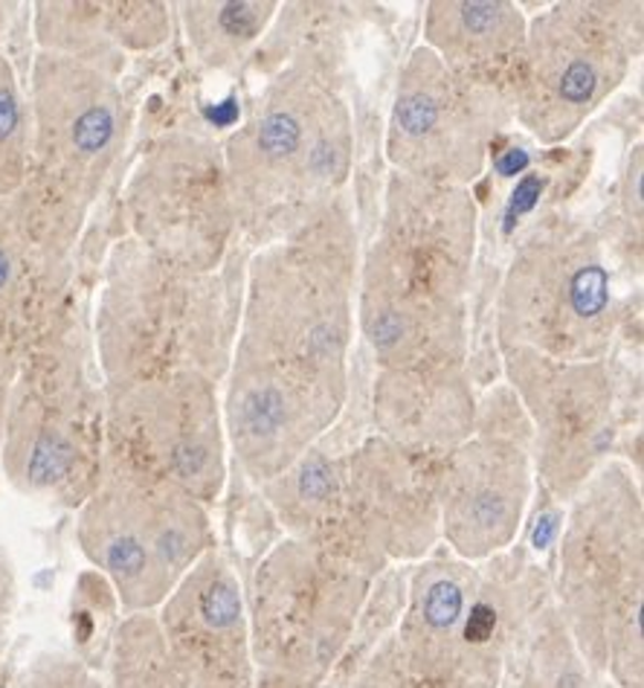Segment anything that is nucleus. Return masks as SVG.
Listing matches in <instances>:
<instances>
[{"label": "nucleus", "mask_w": 644, "mask_h": 688, "mask_svg": "<svg viewBox=\"0 0 644 688\" xmlns=\"http://www.w3.org/2000/svg\"><path fill=\"white\" fill-rule=\"evenodd\" d=\"M221 151L239 239L256 251L342 201L355 169V123L319 55H294Z\"/></svg>", "instance_id": "1"}, {"label": "nucleus", "mask_w": 644, "mask_h": 688, "mask_svg": "<svg viewBox=\"0 0 644 688\" xmlns=\"http://www.w3.org/2000/svg\"><path fill=\"white\" fill-rule=\"evenodd\" d=\"M435 468V459L366 436L349 454L310 447L262 494L287 538L374 581L439 547Z\"/></svg>", "instance_id": "2"}, {"label": "nucleus", "mask_w": 644, "mask_h": 688, "mask_svg": "<svg viewBox=\"0 0 644 688\" xmlns=\"http://www.w3.org/2000/svg\"><path fill=\"white\" fill-rule=\"evenodd\" d=\"M244 265L233 253L215 274H198L131 235L119 239L94 314L102 387L123 390L169 375H201L221 387L239 337Z\"/></svg>", "instance_id": "3"}, {"label": "nucleus", "mask_w": 644, "mask_h": 688, "mask_svg": "<svg viewBox=\"0 0 644 688\" xmlns=\"http://www.w3.org/2000/svg\"><path fill=\"white\" fill-rule=\"evenodd\" d=\"M358 267V230L337 201L247 258L235 343L349 390Z\"/></svg>", "instance_id": "4"}, {"label": "nucleus", "mask_w": 644, "mask_h": 688, "mask_svg": "<svg viewBox=\"0 0 644 688\" xmlns=\"http://www.w3.org/2000/svg\"><path fill=\"white\" fill-rule=\"evenodd\" d=\"M551 602L601 680L644 688V502L621 462H606L569 502Z\"/></svg>", "instance_id": "5"}, {"label": "nucleus", "mask_w": 644, "mask_h": 688, "mask_svg": "<svg viewBox=\"0 0 644 688\" xmlns=\"http://www.w3.org/2000/svg\"><path fill=\"white\" fill-rule=\"evenodd\" d=\"M497 567L430 552L410 570L387 642L421 688H503L514 636L546 599H528L535 584L526 570L505 572L508 558Z\"/></svg>", "instance_id": "6"}, {"label": "nucleus", "mask_w": 644, "mask_h": 688, "mask_svg": "<svg viewBox=\"0 0 644 688\" xmlns=\"http://www.w3.org/2000/svg\"><path fill=\"white\" fill-rule=\"evenodd\" d=\"M102 470L105 387L67 314L18 363L0 436V477L30 500L78 509Z\"/></svg>", "instance_id": "7"}, {"label": "nucleus", "mask_w": 644, "mask_h": 688, "mask_svg": "<svg viewBox=\"0 0 644 688\" xmlns=\"http://www.w3.org/2000/svg\"><path fill=\"white\" fill-rule=\"evenodd\" d=\"M372 593L346 563L285 538L244 590L256 688H326L358 636Z\"/></svg>", "instance_id": "8"}, {"label": "nucleus", "mask_w": 644, "mask_h": 688, "mask_svg": "<svg viewBox=\"0 0 644 688\" xmlns=\"http://www.w3.org/2000/svg\"><path fill=\"white\" fill-rule=\"evenodd\" d=\"M642 3L563 0L528 18L511 73L514 123L543 146L567 142L642 55Z\"/></svg>", "instance_id": "9"}, {"label": "nucleus", "mask_w": 644, "mask_h": 688, "mask_svg": "<svg viewBox=\"0 0 644 688\" xmlns=\"http://www.w3.org/2000/svg\"><path fill=\"white\" fill-rule=\"evenodd\" d=\"M621 303L595 230L549 221L514 251L497 294V346L569 363L604 360Z\"/></svg>", "instance_id": "10"}, {"label": "nucleus", "mask_w": 644, "mask_h": 688, "mask_svg": "<svg viewBox=\"0 0 644 688\" xmlns=\"http://www.w3.org/2000/svg\"><path fill=\"white\" fill-rule=\"evenodd\" d=\"M76 540L125 616L155 613L194 563L215 549L207 506L189 494L105 465L78 506Z\"/></svg>", "instance_id": "11"}, {"label": "nucleus", "mask_w": 644, "mask_h": 688, "mask_svg": "<svg viewBox=\"0 0 644 688\" xmlns=\"http://www.w3.org/2000/svg\"><path fill=\"white\" fill-rule=\"evenodd\" d=\"M511 123V82L451 71L421 44L398 76L387 160L410 178L471 189L485 172L497 134Z\"/></svg>", "instance_id": "12"}, {"label": "nucleus", "mask_w": 644, "mask_h": 688, "mask_svg": "<svg viewBox=\"0 0 644 688\" xmlns=\"http://www.w3.org/2000/svg\"><path fill=\"white\" fill-rule=\"evenodd\" d=\"M535 491L531 427L508 387L476 401L474 436L435 468L439 543L467 563L505 555L517 543Z\"/></svg>", "instance_id": "13"}, {"label": "nucleus", "mask_w": 644, "mask_h": 688, "mask_svg": "<svg viewBox=\"0 0 644 688\" xmlns=\"http://www.w3.org/2000/svg\"><path fill=\"white\" fill-rule=\"evenodd\" d=\"M105 465L171 485L210 509L230 477L218 383L169 375L105 390Z\"/></svg>", "instance_id": "14"}, {"label": "nucleus", "mask_w": 644, "mask_h": 688, "mask_svg": "<svg viewBox=\"0 0 644 688\" xmlns=\"http://www.w3.org/2000/svg\"><path fill=\"white\" fill-rule=\"evenodd\" d=\"M123 212L128 235L171 265L215 274L235 253L224 151L198 134H163L142 151L125 183Z\"/></svg>", "instance_id": "15"}, {"label": "nucleus", "mask_w": 644, "mask_h": 688, "mask_svg": "<svg viewBox=\"0 0 644 688\" xmlns=\"http://www.w3.org/2000/svg\"><path fill=\"white\" fill-rule=\"evenodd\" d=\"M27 105L30 172L91 210L131 134V108L119 78L94 64L39 50L27 82Z\"/></svg>", "instance_id": "16"}, {"label": "nucleus", "mask_w": 644, "mask_h": 688, "mask_svg": "<svg viewBox=\"0 0 644 688\" xmlns=\"http://www.w3.org/2000/svg\"><path fill=\"white\" fill-rule=\"evenodd\" d=\"M508 390L531 427V465L551 500L574 494L610 462L615 445V387L606 360L569 363L503 346Z\"/></svg>", "instance_id": "17"}, {"label": "nucleus", "mask_w": 644, "mask_h": 688, "mask_svg": "<svg viewBox=\"0 0 644 688\" xmlns=\"http://www.w3.org/2000/svg\"><path fill=\"white\" fill-rule=\"evenodd\" d=\"M87 210L39 174L0 198V354L21 363L67 317Z\"/></svg>", "instance_id": "18"}, {"label": "nucleus", "mask_w": 644, "mask_h": 688, "mask_svg": "<svg viewBox=\"0 0 644 688\" xmlns=\"http://www.w3.org/2000/svg\"><path fill=\"white\" fill-rule=\"evenodd\" d=\"M349 392L319 383L235 343L224 378L226 451L262 488L319 445L346 410Z\"/></svg>", "instance_id": "19"}, {"label": "nucleus", "mask_w": 644, "mask_h": 688, "mask_svg": "<svg viewBox=\"0 0 644 688\" xmlns=\"http://www.w3.org/2000/svg\"><path fill=\"white\" fill-rule=\"evenodd\" d=\"M476 242L479 210L471 189L389 174L374 244L404 279L439 297L467 299Z\"/></svg>", "instance_id": "20"}, {"label": "nucleus", "mask_w": 644, "mask_h": 688, "mask_svg": "<svg viewBox=\"0 0 644 688\" xmlns=\"http://www.w3.org/2000/svg\"><path fill=\"white\" fill-rule=\"evenodd\" d=\"M355 326L378 372L467 367V299L439 297L404 279L374 242L358 267Z\"/></svg>", "instance_id": "21"}, {"label": "nucleus", "mask_w": 644, "mask_h": 688, "mask_svg": "<svg viewBox=\"0 0 644 688\" xmlns=\"http://www.w3.org/2000/svg\"><path fill=\"white\" fill-rule=\"evenodd\" d=\"M155 618L194 688H256L244 586L221 549L194 563Z\"/></svg>", "instance_id": "22"}, {"label": "nucleus", "mask_w": 644, "mask_h": 688, "mask_svg": "<svg viewBox=\"0 0 644 688\" xmlns=\"http://www.w3.org/2000/svg\"><path fill=\"white\" fill-rule=\"evenodd\" d=\"M374 436L421 459H442L476 431V392L467 367L378 372Z\"/></svg>", "instance_id": "23"}, {"label": "nucleus", "mask_w": 644, "mask_h": 688, "mask_svg": "<svg viewBox=\"0 0 644 688\" xmlns=\"http://www.w3.org/2000/svg\"><path fill=\"white\" fill-rule=\"evenodd\" d=\"M526 30V12L511 0H430L424 7V47L465 76L511 82Z\"/></svg>", "instance_id": "24"}, {"label": "nucleus", "mask_w": 644, "mask_h": 688, "mask_svg": "<svg viewBox=\"0 0 644 688\" xmlns=\"http://www.w3.org/2000/svg\"><path fill=\"white\" fill-rule=\"evenodd\" d=\"M279 9L276 0H183L178 15L194 59L210 71H233L264 39Z\"/></svg>", "instance_id": "25"}, {"label": "nucleus", "mask_w": 644, "mask_h": 688, "mask_svg": "<svg viewBox=\"0 0 644 688\" xmlns=\"http://www.w3.org/2000/svg\"><path fill=\"white\" fill-rule=\"evenodd\" d=\"M505 663H520V688H595L601 682L574 648L551 599L522 618Z\"/></svg>", "instance_id": "26"}, {"label": "nucleus", "mask_w": 644, "mask_h": 688, "mask_svg": "<svg viewBox=\"0 0 644 688\" xmlns=\"http://www.w3.org/2000/svg\"><path fill=\"white\" fill-rule=\"evenodd\" d=\"M32 9H35L32 12V30H35L39 50L94 64L99 71L119 78L125 67V55L110 39L102 3L44 0Z\"/></svg>", "instance_id": "27"}, {"label": "nucleus", "mask_w": 644, "mask_h": 688, "mask_svg": "<svg viewBox=\"0 0 644 688\" xmlns=\"http://www.w3.org/2000/svg\"><path fill=\"white\" fill-rule=\"evenodd\" d=\"M105 688H194L183 665L171 657L155 613L123 616L108 650Z\"/></svg>", "instance_id": "28"}, {"label": "nucleus", "mask_w": 644, "mask_h": 688, "mask_svg": "<svg viewBox=\"0 0 644 688\" xmlns=\"http://www.w3.org/2000/svg\"><path fill=\"white\" fill-rule=\"evenodd\" d=\"M32 166V131L27 87L9 55L0 53V198L24 187Z\"/></svg>", "instance_id": "29"}, {"label": "nucleus", "mask_w": 644, "mask_h": 688, "mask_svg": "<svg viewBox=\"0 0 644 688\" xmlns=\"http://www.w3.org/2000/svg\"><path fill=\"white\" fill-rule=\"evenodd\" d=\"M105 9V24L110 39L128 53H148L166 44L171 35V7L169 3H102Z\"/></svg>", "instance_id": "30"}, {"label": "nucleus", "mask_w": 644, "mask_h": 688, "mask_svg": "<svg viewBox=\"0 0 644 688\" xmlns=\"http://www.w3.org/2000/svg\"><path fill=\"white\" fill-rule=\"evenodd\" d=\"M12 688H105L85 663L64 654H41L18 674Z\"/></svg>", "instance_id": "31"}, {"label": "nucleus", "mask_w": 644, "mask_h": 688, "mask_svg": "<svg viewBox=\"0 0 644 688\" xmlns=\"http://www.w3.org/2000/svg\"><path fill=\"white\" fill-rule=\"evenodd\" d=\"M621 224L627 230V251L642 262V146L630 151L619 192Z\"/></svg>", "instance_id": "32"}, {"label": "nucleus", "mask_w": 644, "mask_h": 688, "mask_svg": "<svg viewBox=\"0 0 644 688\" xmlns=\"http://www.w3.org/2000/svg\"><path fill=\"white\" fill-rule=\"evenodd\" d=\"M349 688H421V686L412 680L404 668H401V663H398L392 648H389L387 634H383L381 642L372 648V654L360 663V668L355 671V677H351Z\"/></svg>", "instance_id": "33"}, {"label": "nucleus", "mask_w": 644, "mask_h": 688, "mask_svg": "<svg viewBox=\"0 0 644 688\" xmlns=\"http://www.w3.org/2000/svg\"><path fill=\"white\" fill-rule=\"evenodd\" d=\"M15 602V575H12V563L9 555L0 547V618H7Z\"/></svg>", "instance_id": "34"}, {"label": "nucleus", "mask_w": 644, "mask_h": 688, "mask_svg": "<svg viewBox=\"0 0 644 688\" xmlns=\"http://www.w3.org/2000/svg\"><path fill=\"white\" fill-rule=\"evenodd\" d=\"M18 363L0 354V436H3V415H7V401L9 390H12V381H15Z\"/></svg>", "instance_id": "35"}, {"label": "nucleus", "mask_w": 644, "mask_h": 688, "mask_svg": "<svg viewBox=\"0 0 644 688\" xmlns=\"http://www.w3.org/2000/svg\"><path fill=\"white\" fill-rule=\"evenodd\" d=\"M7 3H0V32H3V24H7Z\"/></svg>", "instance_id": "36"}]
</instances>
